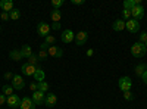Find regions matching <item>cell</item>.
Here are the masks:
<instances>
[{
    "mask_svg": "<svg viewBox=\"0 0 147 109\" xmlns=\"http://www.w3.org/2000/svg\"><path fill=\"white\" fill-rule=\"evenodd\" d=\"M146 53H147V47H146V44L137 41V43H134V44L131 46V55H132L134 58L141 59V58L146 56Z\"/></svg>",
    "mask_w": 147,
    "mask_h": 109,
    "instance_id": "1",
    "label": "cell"
},
{
    "mask_svg": "<svg viewBox=\"0 0 147 109\" xmlns=\"http://www.w3.org/2000/svg\"><path fill=\"white\" fill-rule=\"evenodd\" d=\"M131 18L140 22V19L144 18V6L143 5H136L134 6V9L131 10Z\"/></svg>",
    "mask_w": 147,
    "mask_h": 109,
    "instance_id": "2",
    "label": "cell"
},
{
    "mask_svg": "<svg viewBox=\"0 0 147 109\" xmlns=\"http://www.w3.org/2000/svg\"><path fill=\"white\" fill-rule=\"evenodd\" d=\"M118 86H119L121 91H128V90L132 89V80L129 77H121Z\"/></svg>",
    "mask_w": 147,
    "mask_h": 109,
    "instance_id": "3",
    "label": "cell"
},
{
    "mask_svg": "<svg viewBox=\"0 0 147 109\" xmlns=\"http://www.w3.org/2000/svg\"><path fill=\"white\" fill-rule=\"evenodd\" d=\"M49 32H50V25H49L47 22L41 21L38 25H37V34H38V37H47Z\"/></svg>",
    "mask_w": 147,
    "mask_h": 109,
    "instance_id": "4",
    "label": "cell"
},
{
    "mask_svg": "<svg viewBox=\"0 0 147 109\" xmlns=\"http://www.w3.org/2000/svg\"><path fill=\"white\" fill-rule=\"evenodd\" d=\"M10 86L13 87L15 90H22L24 87H25V81H24V78H22V75H18V74H15L13 75V78L10 80Z\"/></svg>",
    "mask_w": 147,
    "mask_h": 109,
    "instance_id": "5",
    "label": "cell"
},
{
    "mask_svg": "<svg viewBox=\"0 0 147 109\" xmlns=\"http://www.w3.org/2000/svg\"><path fill=\"white\" fill-rule=\"evenodd\" d=\"M125 28L129 31V32H138V30H140V22L138 21H136V19H128V21H125Z\"/></svg>",
    "mask_w": 147,
    "mask_h": 109,
    "instance_id": "6",
    "label": "cell"
},
{
    "mask_svg": "<svg viewBox=\"0 0 147 109\" xmlns=\"http://www.w3.org/2000/svg\"><path fill=\"white\" fill-rule=\"evenodd\" d=\"M31 99H32V102L35 103V106L43 105V103H44V100H46V93H43V91H40V90H37V91H34V93H32Z\"/></svg>",
    "mask_w": 147,
    "mask_h": 109,
    "instance_id": "7",
    "label": "cell"
},
{
    "mask_svg": "<svg viewBox=\"0 0 147 109\" xmlns=\"http://www.w3.org/2000/svg\"><path fill=\"white\" fill-rule=\"evenodd\" d=\"M6 103H7L9 108L15 109V108H19V105H21V99H19V96H18V94H10V96H7Z\"/></svg>",
    "mask_w": 147,
    "mask_h": 109,
    "instance_id": "8",
    "label": "cell"
},
{
    "mask_svg": "<svg viewBox=\"0 0 147 109\" xmlns=\"http://www.w3.org/2000/svg\"><path fill=\"white\" fill-rule=\"evenodd\" d=\"M88 40V34L85 31H80L78 34H75V44L77 46H84Z\"/></svg>",
    "mask_w": 147,
    "mask_h": 109,
    "instance_id": "9",
    "label": "cell"
},
{
    "mask_svg": "<svg viewBox=\"0 0 147 109\" xmlns=\"http://www.w3.org/2000/svg\"><path fill=\"white\" fill-rule=\"evenodd\" d=\"M47 53H49V56L56 58V59L63 56V50L60 49V47H57V46H50V47H49V50H47Z\"/></svg>",
    "mask_w": 147,
    "mask_h": 109,
    "instance_id": "10",
    "label": "cell"
},
{
    "mask_svg": "<svg viewBox=\"0 0 147 109\" xmlns=\"http://www.w3.org/2000/svg\"><path fill=\"white\" fill-rule=\"evenodd\" d=\"M21 71H22V74H24V75H27V77H32V75H34V72L37 71V66L30 65V64H24V65L21 66Z\"/></svg>",
    "mask_w": 147,
    "mask_h": 109,
    "instance_id": "11",
    "label": "cell"
},
{
    "mask_svg": "<svg viewBox=\"0 0 147 109\" xmlns=\"http://www.w3.org/2000/svg\"><path fill=\"white\" fill-rule=\"evenodd\" d=\"M19 108H21V109H35V103L32 102L31 97H27V96H25L24 99H21Z\"/></svg>",
    "mask_w": 147,
    "mask_h": 109,
    "instance_id": "12",
    "label": "cell"
},
{
    "mask_svg": "<svg viewBox=\"0 0 147 109\" xmlns=\"http://www.w3.org/2000/svg\"><path fill=\"white\" fill-rule=\"evenodd\" d=\"M56 103H57V96H56V94H53V93H47V94H46L44 105H46L47 108H53Z\"/></svg>",
    "mask_w": 147,
    "mask_h": 109,
    "instance_id": "13",
    "label": "cell"
},
{
    "mask_svg": "<svg viewBox=\"0 0 147 109\" xmlns=\"http://www.w3.org/2000/svg\"><path fill=\"white\" fill-rule=\"evenodd\" d=\"M62 43H72L74 40H75V35H74V32L71 31V30H65V31H62Z\"/></svg>",
    "mask_w": 147,
    "mask_h": 109,
    "instance_id": "14",
    "label": "cell"
},
{
    "mask_svg": "<svg viewBox=\"0 0 147 109\" xmlns=\"http://www.w3.org/2000/svg\"><path fill=\"white\" fill-rule=\"evenodd\" d=\"M34 80H35V83H41V81H44V78H46V74H44V71L40 68V66H37V71L34 72Z\"/></svg>",
    "mask_w": 147,
    "mask_h": 109,
    "instance_id": "15",
    "label": "cell"
},
{
    "mask_svg": "<svg viewBox=\"0 0 147 109\" xmlns=\"http://www.w3.org/2000/svg\"><path fill=\"white\" fill-rule=\"evenodd\" d=\"M0 7L3 9V12H10L13 9V2L12 0H0Z\"/></svg>",
    "mask_w": 147,
    "mask_h": 109,
    "instance_id": "16",
    "label": "cell"
},
{
    "mask_svg": "<svg viewBox=\"0 0 147 109\" xmlns=\"http://www.w3.org/2000/svg\"><path fill=\"white\" fill-rule=\"evenodd\" d=\"M21 55H22V58H24V59H28V58L32 55V49H31V46L24 44V46L21 47Z\"/></svg>",
    "mask_w": 147,
    "mask_h": 109,
    "instance_id": "17",
    "label": "cell"
},
{
    "mask_svg": "<svg viewBox=\"0 0 147 109\" xmlns=\"http://www.w3.org/2000/svg\"><path fill=\"white\" fill-rule=\"evenodd\" d=\"M112 28L115 31H122V30H125V21L124 19H116L113 24H112Z\"/></svg>",
    "mask_w": 147,
    "mask_h": 109,
    "instance_id": "18",
    "label": "cell"
},
{
    "mask_svg": "<svg viewBox=\"0 0 147 109\" xmlns=\"http://www.w3.org/2000/svg\"><path fill=\"white\" fill-rule=\"evenodd\" d=\"M136 5H141V0H125L124 2V9L132 10Z\"/></svg>",
    "mask_w": 147,
    "mask_h": 109,
    "instance_id": "19",
    "label": "cell"
},
{
    "mask_svg": "<svg viewBox=\"0 0 147 109\" xmlns=\"http://www.w3.org/2000/svg\"><path fill=\"white\" fill-rule=\"evenodd\" d=\"M50 18L53 22H59L60 19H62V12H60L59 9H53L52 14H50Z\"/></svg>",
    "mask_w": 147,
    "mask_h": 109,
    "instance_id": "20",
    "label": "cell"
},
{
    "mask_svg": "<svg viewBox=\"0 0 147 109\" xmlns=\"http://www.w3.org/2000/svg\"><path fill=\"white\" fill-rule=\"evenodd\" d=\"M9 56H10L12 60H15V62H18V60H21V59H24L22 55H21V50H10Z\"/></svg>",
    "mask_w": 147,
    "mask_h": 109,
    "instance_id": "21",
    "label": "cell"
},
{
    "mask_svg": "<svg viewBox=\"0 0 147 109\" xmlns=\"http://www.w3.org/2000/svg\"><path fill=\"white\" fill-rule=\"evenodd\" d=\"M9 16H10V19L12 21H16V19H19L21 18V10L19 9H12L10 12H9Z\"/></svg>",
    "mask_w": 147,
    "mask_h": 109,
    "instance_id": "22",
    "label": "cell"
},
{
    "mask_svg": "<svg viewBox=\"0 0 147 109\" xmlns=\"http://www.w3.org/2000/svg\"><path fill=\"white\" fill-rule=\"evenodd\" d=\"M13 87H12L10 86V84H5V86H3V89H2V93L6 96V97H7V96H10V94H13Z\"/></svg>",
    "mask_w": 147,
    "mask_h": 109,
    "instance_id": "23",
    "label": "cell"
},
{
    "mask_svg": "<svg viewBox=\"0 0 147 109\" xmlns=\"http://www.w3.org/2000/svg\"><path fill=\"white\" fill-rule=\"evenodd\" d=\"M144 71H147V65H146V64H138V65L136 66V74H137L138 77H141V75L144 74Z\"/></svg>",
    "mask_w": 147,
    "mask_h": 109,
    "instance_id": "24",
    "label": "cell"
},
{
    "mask_svg": "<svg viewBox=\"0 0 147 109\" xmlns=\"http://www.w3.org/2000/svg\"><path fill=\"white\" fill-rule=\"evenodd\" d=\"M27 64H30V65H34V66H38V58H37V55H31L28 59H27Z\"/></svg>",
    "mask_w": 147,
    "mask_h": 109,
    "instance_id": "25",
    "label": "cell"
},
{
    "mask_svg": "<svg viewBox=\"0 0 147 109\" xmlns=\"http://www.w3.org/2000/svg\"><path fill=\"white\" fill-rule=\"evenodd\" d=\"M37 84H38V90L40 91H43V93H47L49 91V83L41 81V83H37Z\"/></svg>",
    "mask_w": 147,
    "mask_h": 109,
    "instance_id": "26",
    "label": "cell"
},
{
    "mask_svg": "<svg viewBox=\"0 0 147 109\" xmlns=\"http://www.w3.org/2000/svg\"><path fill=\"white\" fill-rule=\"evenodd\" d=\"M37 58H38V60H46L47 58H49V53H47V50H38V53H37Z\"/></svg>",
    "mask_w": 147,
    "mask_h": 109,
    "instance_id": "27",
    "label": "cell"
},
{
    "mask_svg": "<svg viewBox=\"0 0 147 109\" xmlns=\"http://www.w3.org/2000/svg\"><path fill=\"white\" fill-rule=\"evenodd\" d=\"M65 3V0H52V6L53 9H59V7H62Z\"/></svg>",
    "mask_w": 147,
    "mask_h": 109,
    "instance_id": "28",
    "label": "cell"
},
{
    "mask_svg": "<svg viewBox=\"0 0 147 109\" xmlns=\"http://www.w3.org/2000/svg\"><path fill=\"white\" fill-rule=\"evenodd\" d=\"M134 97H136V96H134V93H132L131 90H128V91H124V99H125V100L131 102V100H134Z\"/></svg>",
    "mask_w": 147,
    "mask_h": 109,
    "instance_id": "29",
    "label": "cell"
},
{
    "mask_svg": "<svg viewBox=\"0 0 147 109\" xmlns=\"http://www.w3.org/2000/svg\"><path fill=\"white\" fill-rule=\"evenodd\" d=\"M44 43L49 44V46H55V43H56V37H53V35H47L46 40H44Z\"/></svg>",
    "mask_w": 147,
    "mask_h": 109,
    "instance_id": "30",
    "label": "cell"
},
{
    "mask_svg": "<svg viewBox=\"0 0 147 109\" xmlns=\"http://www.w3.org/2000/svg\"><path fill=\"white\" fill-rule=\"evenodd\" d=\"M122 18H124V19H131V10H128V9H124V10H122Z\"/></svg>",
    "mask_w": 147,
    "mask_h": 109,
    "instance_id": "31",
    "label": "cell"
},
{
    "mask_svg": "<svg viewBox=\"0 0 147 109\" xmlns=\"http://www.w3.org/2000/svg\"><path fill=\"white\" fill-rule=\"evenodd\" d=\"M140 43H143V44L147 43V32H146V31L140 34Z\"/></svg>",
    "mask_w": 147,
    "mask_h": 109,
    "instance_id": "32",
    "label": "cell"
},
{
    "mask_svg": "<svg viewBox=\"0 0 147 109\" xmlns=\"http://www.w3.org/2000/svg\"><path fill=\"white\" fill-rule=\"evenodd\" d=\"M0 18H2V21H7V19H10V16H9V12H2V15H0Z\"/></svg>",
    "mask_w": 147,
    "mask_h": 109,
    "instance_id": "33",
    "label": "cell"
},
{
    "mask_svg": "<svg viewBox=\"0 0 147 109\" xmlns=\"http://www.w3.org/2000/svg\"><path fill=\"white\" fill-rule=\"evenodd\" d=\"M30 89H31L32 93L37 91V90H38V84H37V83H31V84H30Z\"/></svg>",
    "mask_w": 147,
    "mask_h": 109,
    "instance_id": "34",
    "label": "cell"
},
{
    "mask_svg": "<svg viewBox=\"0 0 147 109\" xmlns=\"http://www.w3.org/2000/svg\"><path fill=\"white\" fill-rule=\"evenodd\" d=\"M6 100H7V97H6V96L2 93V94H0V106H3V105L6 103Z\"/></svg>",
    "mask_w": 147,
    "mask_h": 109,
    "instance_id": "35",
    "label": "cell"
},
{
    "mask_svg": "<svg viewBox=\"0 0 147 109\" xmlns=\"http://www.w3.org/2000/svg\"><path fill=\"white\" fill-rule=\"evenodd\" d=\"M71 3L75 6H81V5H84V0H71Z\"/></svg>",
    "mask_w": 147,
    "mask_h": 109,
    "instance_id": "36",
    "label": "cell"
},
{
    "mask_svg": "<svg viewBox=\"0 0 147 109\" xmlns=\"http://www.w3.org/2000/svg\"><path fill=\"white\" fill-rule=\"evenodd\" d=\"M13 75H15V74H12V72H6V74H5V80H6V81H10L12 78H13Z\"/></svg>",
    "mask_w": 147,
    "mask_h": 109,
    "instance_id": "37",
    "label": "cell"
},
{
    "mask_svg": "<svg viewBox=\"0 0 147 109\" xmlns=\"http://www.w3.org/2000/svg\"><path fill=\"white\" fill-rule=\"evenodd\" d=\"M49 47H50V46L46 44V43H41V44H40V49H41V50H49Z\"/></svg>",
    "mask_w": 147,
    "mask_h": 109,
    "instance_id": "38",
    "label": "cell"
},
{
    "mask_svg": "<svg viewBox=\"0 0 147 109\" xmlns=\"http://www.w3.org/2000/svg\"><path fill=\"white\" fill-rule=\"evenodd\" d=\"M52 28H53V30H56V31H57V30H60V24H59V22H55L53 25H52Z\"/></svg>",
    "mask_w": 147,
    "mask_h": 109,
    "instance_id": "39",
    "label": "cell"
},
{
    "mask_svg": "<svg viewBox=\"0 0 147 109\" xmlns=\"http://www.w3.org/2000/svg\"><path fill=\"white\" fill-rule=\"evenodd\" d=\"M141 78H143V81H144V84H147V71H144V74L141 75Z\"/></svg>",
    "mask_w": 147,
    "mask_h": 109,
    "instance_id": "40",
    "label": "cell"
},
{
    "mask_svg": "<svg viewBox=\"0 0 147 109\" xmlns=\"http://www.w3.org/2000/svg\"><path fill=\"white\" fill-rule=\"evenodd\" d=\"M93 53H94L93 49H88V50H87V56H93Z\"/></svg>",
    "mask_w": 147,
    "mask_h": 109,
    "instance_id": "41",
    "label": "cell"
},
{
    "mask_svg": "<svg viewBox=\"0 0 147 109\" xmlns=\"http://www.w3.org/2000/svg\"><path fill=\"white\" fill-rule=\"evenodd\" d=\"M0 31H2V27H0Z\"/></svg>",
    "mask_w": 147,
    "mask_h": 109,
    "instance_id": "42",
    "label": "cell"
},
{
    "mask_svg": "<svg viewBox=\"0 0 147 109\" xmlns=\"http://www.w3.org/2000/svg\"><path fill=\"white\" fill-rule=\"evenodd\" d=\"M146 47H147V43H146Z\"/></svg>",
    "mask_w": 147,
    "mask_h": 109,
    "instance_id": "43",
    "label": "cell"
},
{
    "mask_svg": "<svg viewBox=\"0 0 147 109\" xmlns=\"http://www.w3.org/2000/svg\"><path fill=\"white\" fill-rule=\"evenodd\" d=\"M0 109H3V108H0Z\"/></svg>",
    "mask_w": 147,
    "mask_h": 109,
    "instance_id": "44",
    "label": "cell"
}]
</instances>
